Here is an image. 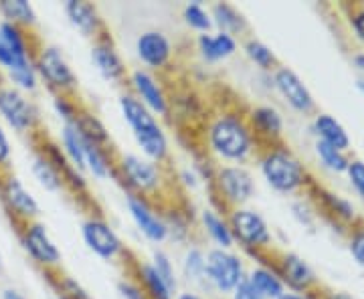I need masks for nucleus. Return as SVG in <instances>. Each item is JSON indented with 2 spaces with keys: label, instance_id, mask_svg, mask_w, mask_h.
Masks as SVG:
<instances>
[{
  "label": "nucleus",
  "instance_id": "obj_1",
  "mask_svg": "<svg viewBox=\"0 0 364 299\" xmlns=\"http://www.w3.org/2000/svg\"><path fill=\"white\" fill-rule=\"evenodd\" d=\"M207 152L225 164L243 166L257 150V138L251 131L247 116L241 112H219L205 128Z\"/></svg>",
  "mask_w": 364,
  "mask_h": 299
},
{
  "label": "nucleus",
  "instance_id": "obj_2",
  "mask_svg": "<svg viewBox=\"0 0 364 299\" xmlns=\"http://www.w3.org/2000/svg\"><path fill=\"white\" fill-rule=\"evenodd\" d=\"M117 105L122 117L130 126L142 156L154 164H164L170 156V143L162 126L158 124V117L134 93H122Z\"/></svg>",
  "mask_w": 364,
  "mask_h": 299
},
{
  "label": "nucleus",
  "instance_id": "obj_3",
  "mask_svg": "<svg viewBox=\"0 0 364 299\" xmlns=\"http://www.w3.org/2000/svg\"><path fill=\"white\" fill-rule=\"evenodd\" d=\"M259 172L263 180L269 184L275 192H282V195H294L310 184L308 168L289 148L282 143L265 146L261 150Z\"/></svg>",
  "mask_w": 364,
  "mask_h": 299
},
{
  "label": "nucleus",
  "instance_id": "obj_4",
  "mask_svg": "<svg viewBox=\"0 0 364 299\" xmlns=\"http://www.w3.org/2000/svg\"><path fill=\"white\" fill-rule=\"evenodd\" d=\"M116 176L128 186L130 195H140L152 198L162 190L164 174L160 164L150 162L148 158L138 154H124L116 160Z\"/></svg>",
  "mask_w": 364,
  "mask_h": 299
},
{
  "label": "nucleus",
  "instance_id": "obj_5",
  "mask_svg": "<svg viewBox=\"0 0 364 299\" xmlns=\"http://www.w3.org/2000/svg\"><path fill=\"white\" fill-rule=\"evenodd\" d=\"M33 63H35V71L39 79H43V83H47V87L55 95H73L77 92V75L59 47H53V45L39 47L35 51Z\"/></svg>",
  "mask_w": 364,
  "mask_h": 299
},
{
  "label": "nucleus",
  "instance_id": "obj_6",
  "mask_svg": "<svg viewBox=\"0 0 364 299\" xmlns=\"http://www.w3.org/2000/svg\"><path fill=\"white\" fill-rule=\"evenodd\" d=\"M227 221L235 243H239L245 251L253 255H259L261 251H269L273 243L272 229L257 210L247 207L231 208Z\"/></svg>",
  "mask_w": 364,
  "mask_h": 299
},
{
  "label": "nucleus",
  "instance_id": "obj_7",
  "mask_svg": "<svg viewBox=\"0 0 364 299\" xmlns=\"http://www.w3.org/2000/svg\"><path fill=\"white\" fill-rule=\"evenodd\" d=\"M210 184H213V190L219 196V205H223L227 210L245 207L255 192L253 174L245 166H239V164L217 166Z\"/></svg>",
  "mask_w": 364,
  "mask_h": 299
},
{
  "label": "nucleus",
  "instance_id": "obj_8",
  "mask_svg": "<svg viewBox=\"0 0 364 299\" xmlns=\"http://www.w3.org/2000/svg\"><path fill=\"white\" fill-rule=\"evenodd\" d=\"M35 47L31 43L28 31L0 21V69L11 75L33 69Z\"/></svg>",
  "mask_w": 364,
  "mask_h": 299
},
{
  "label": "nucleus",
  "instance_id": "obj_9",
  "mask_svg": "<svg viewBox=\"0 0 364 299\" xmlns=\"http://www.w3.org/2000/svg\"><path fill=\"white\" fill-rule=\"evenodd\" d=\"M245 277V263L231 249L215 247L207 251V283L217 293L231 295Z\"/></svg>",
  "mask_w": 364,
  "mask_h": 299
},
{
  "label": "nucleus",
  "instance_id": "obj_10",
  "mask_svg": "<svg viewBox=\"0 0 364 299\" xmlns=\"http://www.w3.org/2000/svg\"><path fill=\"white\" fill-rule=\"evenodd\" d=\"M0 117L18 134L35 131L41 121L37 105L13 85H0Z\"/></svg>",
  "mask_w": 364,
  "mask_h": 299
},
{
  "label": "nucleus",
  "instance_id": "obj_11",
  "mask_svg": "<svg viewBox=\"0 0 364 299\" xmlns=\"http://www.w3.org/2000/svg\"><path fill=\"white\" fill-rule=\"evenodd\" d=\"M18 237H21L23 249L28 253V257L35 261L39 267H43L49 273L59 271L61 251L55 245V241L51 239V234H49L47 227L43 222L33 221L21 224Z\"/></svg>",
  "mask_w": 364,
  "mask_h": 299
},
{
  "label": "nucleus",
  "instance_id": "obj_12",
  "mask_svg": "<svg viewBox=\"0 0 364 299\" xmlns=\"http://www.w3.org/2000/svg\"><path fill=\"white\" fill-rule=\"evenodd\" d=\"M0 200L18 224L39 219L41 207L37 198L26 190L21 178H16L9 170L0 174Z\"/></svg>",
  "mask_w": 364,
  "mask_h": 299
},
{
  "label": "nucleus",
  "instance_id": "obj_13",
  "mask_svg": "<svg viewBox=\"0 0 364 299\" xmlns=\"http://www.w3.org/2000/svg\"><path fill=\"white\" fill-rule=\"evenodd\" d=\"M81 237L87 249L100 259L116 261L126 255V247L116 231L112 229V224L97 214H91L81 222Z\"/></svg>",
  "mask_w": 364,
  "mask_h": 299
},
{
  "label": "nucleus",
  "instance_id": "obj_14",
  "mask_svg": "<svg viewBox=\"0 0 364 299\" xmlns=\"http://www.w3.org/2000/svg\"><path fill=\"white\" fill-rule=\"evenodd\" d=\"M273 269H275V273L279 275L282 283L287 289H291L294 293L310 295L312 291L320 289V283H318V277L314 273V269L296 253H282L279 257H275Z\"/></svg>",
  "mask_w": 364,
  "mask_h": 299
},
{
  "label": "nucleus",
  "instance_id": "obj_15",
  "mask_svg": "<svg viewBox=\"0 0 364 299\" xmlns=\"http://www.w3.org/2000/svg\"><path fill=\"white\" fill-rule=\"evenodd\" d=\"M126 205H128V212H130L132 221L136 224V229L146 237L150 243L160 245L168 239V229H166V222L164 217L158 214L154 205L150 202V198H144L140 195H130L126 196Z\"/></svg>",
  "mask_w": 364,
  "mask_h": 299
},
{
  "label": "nucleus",
  "instance_id": "obj_16",
  "mask_svg": "<svg viewBox=\"0 0 364 299\" xmlns=\"http://www.w3.org/2000/svg\"><path fill=\"white\" fill-rule=\"evenodd\" d=\"M272 85L273 89H277V93L286 99V104L291 109H296V112L304 114V116L312 114L314 109H316L314 95L294 69L284 65L277 67L272 73Z\"/></svg>",
  "mask_w": 364,
  "mask_h": 299
},
{
  "label": "nucleus",
  "instance_id": "obj_17",
  "mask_svg": "<svg viewBox=\"0 0 364 299\" xmlns=\"http://www.w3.org/2000/svg\"><path fill=\"white\" fill-rule=\"evenodd\" d=\"M136 55L140 63L146 67V71H162L172 63L174 57V47L172 40L166 37V33L150 28L138 35L136 39Z\"/></svg>",
  "mask_w": 364,
  "mask_h": 299
},
{
  "label": "nucleus",
  "instance_id": "obj_18",
  "mask_svg": "<svg viewBox=\"0 0 364 299\" xmlns=\"http://www.w3.org/2000/svg\"><path fill=\"white\" fill-rule=\"evenodd\" d=\"M132 92L142 102L154 116L166 117L170 114V99L162 83L158 81L154 73L146 71V69H136L132 71L128 77Z\"/></svg>",
  "mask_w": 364,
  "mask_h": 299
},
{
  "label": "nucleus",
  "instance_id": "obj_19",
  "mask_svg": "<svg viewBox=\"0 0 364 299\" xmlns=\"http://www.w3.org/2000/svg\"><path fill=\"white\" fill-rule=\"evenodd\" d=\"M91 63L95 71L109 83H124L128 77V69L124 65L116 45L107 37H100L91 45Z\"/></svg>",
  "mask_w": 364,
  "mask_h": 299
},
{
  "label": "nucleus",
  "instance_id": "obj_20",
  "mask_svg": "<svg viewBox=\"0 0 364 299\" xmlns=\"http://www.w3.org/2000/svg\"><path fill=\"white\" fill-rule=\"evenodd\" d=\"M63 11L71 26L77 28L83 37L100 39L105 35L104 21L95 4H91L87 0H67L63 4Z\"/></svg>",
  "mask_w": 364,
  "mask_h": 299
},
{
  "label": "nucleus",
  "instance_id": "obj_21",
  "mask_svg": "<svg viewBox=\"0 0 364 299\" xmlns=\"http://www.w3.org/2000/svg\"><path fill=\"white\" fill-rule=\"evenodd\" d=\"M247 121L255 138L267 142V146L277 143L284 136V117L273 105H255L249 112Z\"/></svg>",
  "mask_w": 364,
  "mask_h": 299
},
{
  "label": "nucleus",
  "instance_id": "obj_22",
  "mask_svg": "<svg viewBox=\"0 0 364 299\" xmlns=\"http://www.w3.org/2000/svg\"><path fill=\"white\" fill-rule=\"evenodd\" d=\"M196 51L205 63H219L237 53V39L227 33H207L196 37Z\"/></svg>",
  "mask_w": 364,
  "mask_h": 299
},
{
  "label": "nucleus",
  "instance_id": "obj_23",
  "mask_svg": "<svg viewBox=\"0 0 364 299\" xmlns=\"http://www.w3.org/2000/svg\"><path fill=\"white\" fill-rule=\"evenodd\" d=\"M85 172L97 178V180H105L109 176H116V160L112 154V148H104L97 143H91L85 140Z\"/></svg>",
  "mask_w": 364,
  "mask_h": 299
},
{
  "label": "nucleus",
  "instance_id": "obj_24",
  "mask_svg": "<svg viewBox=\"0 0 364 299\" xmlns=\"http://www.w3.org/2000/svg\"><path fill=\"white\" fill-rule=\"evenodd\" d=\"M314 131L320 142L328 143L336 150H342V152H348L350 136L336 117H332L330 114H318L314 117Z\"/></svg>",
  "mask_w": 364,
  "mask_h": 299
},
{
  "label": "nucleus",
  "instance_id": "obj_25",
  "mask_svg": "<svg viewBox=\"0 0 364 299\" xmlns=\"http://www.w3.org/2000/svg\"><path fill=\"white\" fill-rule=\"evenodd\" d=\"M200 224L207 237L219 249H233L235 239L231 233V227L227 217H223L219 210L215 208H203L200 210Z\"/></svg>",
  "mask_w": 364,
  "mask_h": 299
},
{
  "label": "nucleus",
  "instance_id": "obj_26",
  "mask_svg": "<svg viewBox=\"0 0 364 299\" xmlns=\"http://www.w3.org/2000/svg\"><path fill=\"white\" fill-rule=\"evenodd\" d=\"M247 283L257 293L261 299H279L286 293V286L282 283L279 275L275 273V269L269 265H257L247 273Z\"/></svg>",
  "mask_w": 364,
  "mask_h": 299
},
{
  "label": "nucleus",
  "instance_id": "obj_27",
  "mask_svg": "<svg viewBox=\"0 0 364 299\" xmlns=\"http://www.w3.org/2000/svg\"><path fill=\"white\" fill-rule=\"evenodd\" d=\"M210 16L213 25L217 26L221 33H227L237 39V35H243L247 31V21L245 16L235 9L229 2H217L210 6Z\"/></svg>",
  "mask_w": 364,
  "mask_h": 299
},
{
  "label": "nucleus",
  "instance_id": "obj_28",
  "mask_svg": "<svg viewBox=\"0 0 364 299\" xmlns=\"http://www.w3.org/2000/svg\"><path fill=\"white\" fill-rule=\"evenodd\" d=\"M136 281L140 283L148 299H174V291L162 281L150 261L136 263Z\"/></svg>",
  "mask_w": 364,
  "mask_h": 299
},
{
  "label": "nucleus",
  "instance_id": "obj_29",
  "mask_svg": "<svg viewBox=\"0 0 364 299\" xmlns=\"http://www.w3.org/2000/svg\"><path fill=\"white\" fill-rule=\"evenodd\" d=\"M0 16L4 23L31 31L37 25V13L28 0H0Z\"/></svg>",
  "mask_w": 364,
  "mask_h": 299
},
{
  "label": "nucleus",
  "instance_id": "obj_30",
  "mask_svg": "<svg viewBox=\"0 0 364 299\" xmlns=\"http://www.w3.org/2000/svg\"><path fill=\"white\" fill-rule=\"evenodd\" d=\"M31 168H33V176L37 178V183L45 190H49V192H61L65 188V183H63V176H61L59 168L41 150L35 152Z\"/></svg>",
  "mask_w": 364,
  "mask_h": 299
},
{
  "label": "nucleus",
  "instance_id": "obj_31",
  "mask_svg": "<svg viewBox=\"0 0 364 299\" xmlns=\"http://www.w3.org/2000/svg\"><path fill=\"white\" fill-rule=\"evenodd\" d=\"M75 128L81 131V136L91 143H97V146H104V148H112V138H109V131L104 126V121L95 114H91L87 109H79L77 117H75Z\"/></svg>",
  "mask_w": 364,
  "mask_h": 299
},
{
  "label": "nucleus",
  "instance_id": "obj_32",
  "mask_svg": "<svg viewBox=\"0 0 364 299\" xmlns=\"http://www.w3.org/2000/svg\"><path fill=\"white\" fill-rule=\"evenodd\" d=\"M83 148H85V138L75 128V124H63V128H61V150L69 160V164L73 168L81 170V172H85Z\"/></svg>",
  "mask_w": 364,
  "mask_h": 299
},
{
  "label": "nucleus",
  "instance_id": "obj_33",
  "mask_svg": "<svg viewBox=\"0 0 364 299\" xmlns=\"http://www.w3.org/2000/svg\"><path fill=\"white\" fill-rule=\"evenodd\" d=\"M182 273L191 283L207 286V253L200 247L186 249L182 255Z\"/></svg>",
  "mask_w": 364,
  "mask_h": 299
},
{
  "label": "nucleus",
  "instance_id": "obj_34",
  "mask_svg": "<svg viewBox=\"0 0 364 299\" xmlns=\"http://www.w3.org/2000/svg\"><path fill=\"white\" fill-rule=\"evenodd\" d=\"M318 196H320L322 208H324L326 212H328L334 221L344 222V224L356 222V210L352 207L350 200L342 198L340 195H334V192H330V190H324V188L318 190Z\"/></svg>",
  "mask_w": 364,
  "mask_h": 299
},
{
  "label": "nucleus",
  "instance_id": "obj_35",
  "mask_svg": "<svg viewBox=\"0 0 364 299\" xmlns=\"http://www.w3.org/2000/svg\"><path fill=\"white\" fill-rule=\"evenodd\" d=\"M243 51L247 55V59L253 63V65H257L261 71H265V73H273L279 63H277V57L273 55V51L265 45V43H261L257 39H247L245 40V45H243Z\"/></svg>",
  "mask_w": 364,
  "mask_h": 299
},
{
  "label": "nucleus",
  "instance_id": "obj_36",
  "mask_svg": "<svg viewBox=\"0 0 364 299\" xmlns=\"http://www.w3.org/2000/svg\"><path fill=\"white\" fill-rule=\"evenodd\" d=\"M182 18L188 28H193L200 35H207L213 31V16H210V11L205 9L198 0L195 2H188L184 9H182Z\"/></svg>",
  "mask_w": 364,
  "mask_h": 299
},
{
  "label": "nucleus",
  "instance_id": "obj_37",
  "mask_svg": "<svg viewBox=\"0 0 364 299\" xmlns=\"http://www.w3.org/2000/svg\"><path fill=\"white\" fill-rule=\"evenodd\" d=\"M316 156L320 158L324 168H328L330 172H336V174H344L346 168H348V162H350V158H348L346 152L336 150V148L320 142V140L316 142Z\"/></svg>",
  "mask_w": 364,
  "mask_h": 299
},
{
  "label": "nucleus",
  "instance_id": "obj_38",
  "mask_svg": "<svg viewBox=\"0 0 364 299\" xmlns=\"http://www.w3.org/2000/svg\"><path fill=\"white\" fill-rule=\"evenodd\" d=\"M150 263H152V267L156 269V273L162 277V281L176 293V289H178V277H176L174 265H172V259H170L168 255H166L164 251H156V253L152 255V261H150Z\"/></svg>",
  "mask_w": 364,
  "mask_h": 299
},
{
  "label": "nucleus",
  "instance_id": "obj_39",
  "mask_svg": "<svg viewBox=\"0 0 364 299\" xmlns=\"http://www.w3.org/2000/svg\"><path fill=\"white\" fill-rule=\"evenodd\" d=\"M53 109L59 119H63V124H73L81 107L73 95H53Z\"/></svg>",
  "mask_w": 364,
  "mask_h": 299
},
{
  "label": "nucleus",
  "instance_id": "obj_40",
  "mask_svg": "<svg viewBox=\"0 0 364 299\" xmlns=\"http://www.w3.org/2000/svg\"><path fill=\"white\" fill-rule=\"evenodd\" d=\"M57 289L67 299H91L90 293L79 286L73 277H69V275H59L57 277Z\"/></svg>",
  "mask_w": 364,
  "mask_h": 299
},
{
  "label": "nucleus",
  "instance_id": "obj_41",
  "mask_svg": "<svg viewBox=\"0 0 364 299\" xmlns=\"http://www.w3.org/2000/svg\"><path fill=\"white\" fill-rule=\"evenodd\" d=\"M348 176V183L352 184V188L358 192V196L364 200V162L363 160H356L350 158L348 162V168L344 172Z\"/></svg>",
  "mask_w": 364,
  "mask_h": 299
},
{
  "label": "nucleus",
  "instance_id": "obj_42",
  "mask_svg": "<svg viewBox=\"0 0 364 299\" xmlns=\"http://www.w3.org/2000/svg\"><path fill=\"white\" fill-rule=\"evenodd\" d=\"M348 249H350V255L354 261L364 267V224H356L352 229L350 241H348Z\"/></svg>",
  "mask_w": 364,
  "mask_h": 299
},
{
  "label": "nucleus",
  "instance_id": "obj_43",
  "mask_svg": "<svg viewBox=\"0 0 364 299\" xmlns=\"http://www.w3.org/2000/svg\"><path fill=\"white\" fill-rule=\"evenodd\" d=\"M117 291L124 299H148L136 279H122L117 283Z\"/></svg>",
  "mask_w": 364,
  "mask_h": 299
},
{
  "label": "nucleus",
  "instance_id": "obj_44",
  "mask_svg": "<svg viewBox=\"0 0 364 299\" xmlns=\"http://www.w3.org/2000/svg\"><path fill=\"white\" fill-rule=\"evenodd\" d=\"M350 25L356 39L364 45V4H354L350 9Z\"/></svg>",
  "mask_w": 364,
  "mask_h": 299
},
{
  "label": "nucleus",
  "instance_id": "obj_45",
  "mask_svg": "<svg viewBox=\"0 0 364 299\" xmlns=\"http://www.w3.org/2000/svg\"><path fill=\"white\" fill-rule=\"evenodd\" d=\"M11 156H13V148L9 142V136L0 124V172H6L9 164H11Z\"/></svg>",
  "mask_w": 364,
  "mask_h": 299
},
{
  "label": "nucleus",
  "instance_id": "obj_46",
  "mask_svg": "<svg viewBox=\"0 0 364 299\" xmlns=\"http://www.w3.org/2000/svg\"><path fill=\"white\" fill-rule=\"evenodd\" d=\"M231 295H233V299H261L259 293H257V291H255L253 287L249 286L247 279H245V281H243L241 286L237 287V289H235Z\"/></svg>",
  "mask_w": 364,
  "mask_h": 299
},
{
  "label": "nucleus",
  "instance_id": "obj_47",
  "mask_svg": "<svg viewBox=\"0 0 364 299\" xmlns=\"http://www.w3.org/2000/svg\"><path fill=\"white\" fill-rule=\"evenodd\" d=\"M181 180L184 186H191V188H195L196 184H198V180H200V176H198V172H196V170H182Z\"/></svg>",
  "mask_w": 364,
  "mask_h": 299
},
{
  "label": "nucleus",
  "instance_id": "obj_48",
  "mask_svg": "<svg viewBox=\"0 0 364 299\" xmlns=\"http://www.w3.org/2000/svg\"><path fill=\"white\" fill-rule=\"evenodd\" d=\"M320 299H352L348 293H344V291H328V293H322V298Z\"/></svg>",
  "mask_w": 364,
  "mask_h": 299
},
{
  "label": "nucleus",
  "instance_id": "obj_49",
  "mask_svg": "<svg viewBox=\"0 0 364 299\" xmlns=\"http://www.w3.org/2000/svg\"><path fill=\"white\" fill-rule=\"evenodd\" d=\"M354 67L358 69V75H360V79H364V53H358V55L354 57Z\"/></svg>",
  "mask_w": 364,
  "mask_h": 299
},
{
  "label": "nucleus",
  "instance_id": "obj_50",
  "mask_svg": "<svg viewBox=\"0 0 364 299\" xmlns=\"http://www.w3.org/2000/svg\"><path fill=\"white\" fill-rule=\"evenodd\" d=\"M2 299H25L18 291H14V289H6V291H2Z\"/></svg>",
  "mask_w": 364,
  "mask_h": 299
},
{
  "label": "nucleus",
  "instance_id": "obj_51",
  "mask_svg": "<svg viewBox=\"0 0 364 299\" xmlns=\"http://www.w3.org/2000/svg\"><path fill=\"white\" fill-rule=\"evenodd\" d=\"M279 299H312L310 295H304V293H294V291H286Z\"/></svg>",
  "mask_w": 364,
  "mask_h": 299
},
{
  "label": "nucleus",
  "instance_id": "obj_52",
  "mask_svg": "<svg viewBox=\"0 0 364 299\" xmlns=\"http://www.w3.org/2000/svg\"><path fill=\"white\" fill-rule=\"evenodd\" d=\"M176 299H205V298H203V295H198V293H195V291H182V293L176 295Z\"/></svg>",
  "mask_w": 364,
  "mask_h": 299
},
{
  "label": "nucleus",
  "instance_id": "obj_53",
  "mask_svg": "<svg viewBox=\"0 0 364 299\" xmlns=\"http://www.w3.org/2000/svg\"><path fill=\"white\" fill-rule=\"evenodd\" d=\"M356 87H358V92L364 93V79L358 77V81H356Z\"/></svg>",
  "mask_w": 364,
  "mask_h": 299
},
{
  "label": "nucleus",
  "instance_id": "obj_54",
  "mask_svg": "<svg viewBox=\"0 0 364 299\" xmlns=\"http://www.w3.org/2000/svg\"><path fill=\"white\" fill-rule=\"evenodd\" d=\"M57 299H67L65 295H61V293H59V295H57Z\"/></svg>",
  "mask_w": 364,
  "mask_h": 299
},
{
  "label": "nucleus",
  "instance_id": "obj_55",
  "mask_svg": "<svg viewBox=\"0 0 364 299\" xmlns=\"http://www.w3.org/2000/svg\"><path fill=\"white\" fill-rule=\"evenodd\" d=\"M0 267H2V253H0Z\"/></svg>",
  "mask_w": 364,
  "mask_h": 299
},
{
  "label": "nucleus",
  "instance_id": "obj_56",
  "mask_svg": "<svg viewBox=\"0 0 364 299\" xmlns=\"http://www.w3.org/2000/svg\"><path fill=\"white\" fill-rule=\"evenodd\" d=\"M0 174H2V172H0Z\"/></svg>",
  "mask_w": 364,
  "mask_h": 299
}]
</instances>
